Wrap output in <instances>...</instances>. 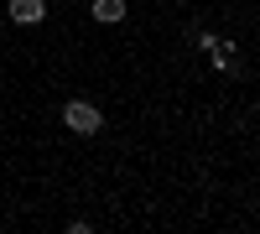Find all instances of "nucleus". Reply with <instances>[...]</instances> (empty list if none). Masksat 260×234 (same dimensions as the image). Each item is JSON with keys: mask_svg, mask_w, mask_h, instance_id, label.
I'll return each mask as SVG.
<instances>
[{"mask_svg": "<svg viewBox=\"0 0 260 234\" xmlns=\"http://www.w3.org/2000/svg\"><path fill=\"white\" fill-rule=\"evenodd\" d=\"M47 16V0H11V21L16 26H42Z\"/></svg>", "mask_w": 260, "mask_h": 234, "instance_id": "2", "label": "nucleus"}, {"mask_svg": "<svg viewBox=\"0 0 260 234\" xmlns=\"http://www.w3.org/2000/svg\"><path fill=\"white\" fill-rule=\"evenodd\" d=\"M62 125H68L73 136H99L104 115H99V104H89V99H68V104H62Z\"/></svg>", "mask_w": 260, "mask_h": 234, "instance_id": "1", "label": "nucleus"}, {"mask_svg": "<svg viewBox=\"0 0 260 234\" xmlns=\"http://www.w3.org/2000/svg\"><path fill=\"white\" fill-rule=\"evenodd\" d=\"M94 21H99V26H120V21H125V0H94Z\"/></svg>", "mask_w": 260, "mask_h": 234, "instance_id": "3", "label": "nucleus"}]
</instances>
